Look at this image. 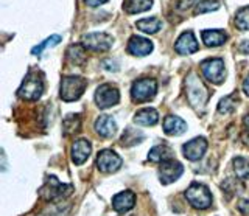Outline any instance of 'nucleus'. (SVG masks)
<instances>
[{
    "label": "nucleus",
    "instance_id": "473e14b6",
    "mask_svg": "<svg viewBox=\"0 0 249 216\" xmlns=\"http://www.w3.org/2000/svg\"><path fill=\"white\" fill-rule=\"evenodd\" d=\"M238 210L243 213L245 216H249V200L243 199V200H240V204H238Z\"/></svg>",
    "mask_w": 249,
    "mask_h": 216
},
{
    "label": "nucleus",
    "instance_id": "b1692460",
    "mask_svg": "<svg viewBox=\"0 0 249 216\" xmlns=\"http://www.w3.org/2000/svg\"><path fill=\"white\" fill-rule=\"evenodd\" d=\"M153 6V0H126L124 2V8L129 14H137L150 10Z\"/></svg>",
    "mask_w": 249,
    "mask_h": 216
},
{
    "label": "nucleus",
    "instance_id": "f03ea898",
    "mask_svg": "<svg viewBox=\"0 0 249 216\" xmlns=\"http://www.w3.org/2000/svg\"><path fill=\"white\" fill-rule=\"evenodd\" d=\"M86 87H88V80L81 76H64L61 80L59 95L64 101H75L83 95Z\"/></svg>",
    "mask_w": 249,
    "mask_h": 216
},
{
    "label": "nucleus",
    "instance_id": "4be33fe9",
    "mask_svg": "<svg viewBox=\"0 0 249 216\" xmlns=\"http://www.w3.org/2000/svg\"><path fill=\"white\" fill-rule=\"evenodd\" d=\"M136 27L139 30H142L143 33H148V34H154L158 33L159 30L162 28V20L158 19V17H146V19H142L139 20Z\"/></svg>",
    "mask_w": 249,
    "mask_h": 216
},
{
    "label": "nucleus",
    "instance_id": "20e7f679",
    "mask_svg": "<svg viewBox=\"0 0 249 216\" xmlns=\"http://www.w3.org/2000/svg\"><path fill=\"white\" fill-rule=\"evenodd\" d=\"M185 199L189 200L190 205L198 210H206L212 205V195L206 185L193 182L185 191Z\"/></svg>",
    "mask_w": 249,
    "mask_h": 216
},
{
    "label": "nucleus",
    "instance_id": "72a5a7b5",
    "mask_svg": "<svg viewBox=\"0 0 249 216\" xmlns=\"http://www.w3.org/2000/svg\"><path fill=\"white\" fill-rule=\"evenodd\" d=\"M84 2H86V5H89V6H92V8H95V6H100V5L106 3L107 0H84Z\"/></svg>",
    "mask_w": 249,
    "mask_h": 216
},
{
    "label": "nucleus",
    "instance_id": "dca6fc26",
    "mask_svg": "<svg viewBox=\"0 0 249 216\" xmlns=\"http://www.w3.org/2000/svg\"><path fill=\"white\" fill-rule=\"evenodd\" d=\"M134 204H136V195L129 190L122 191L112 198V207H114V210L119 213H124L131 210V208L134 207Z\"/></svg>",
    "mask_w": 249,
    "mask_h": 216
},
{
    "label": "nucleus",
    "instance_id": "c756f323",
    "mask_svg": "<svg viewBox=\"0 0 249 216\" xmlns=\"http://www.w3.org/2000/svg\"><path fill=\"white\" fill-rule=\"evenodd\" d=\"M235 104H237V97L235 95H229V97H224L220 104H218V112L220 114H231L233 109H235Z\"/></svg>",
    "mask_w": 249,
    "mask_h": 216
},
{
    "label": "nucleus",
    "instance_id": "cd10ccee",
    "mask_svg": "<svg viewBox=\"0 0 249 216\" xmlns=\"http://www.w3.org/2000/svg\"><path fill=\"white\" fill-rule=\"evenodd\" d=\"M59 42H61V36H59V34H54V36L47 37V39H45L44 42H41L39 45H36V47H33V50H31V55H35V56H41V53H42L45 49L54 47V45H58Z\"/></svg>",
    "mask_w": 249,
    "mask_h": 216
},
{
    "label": "nucleus",
    "instance_id": "bb28decb",
    "mask_svg": "<svg viewBox=\"0 0 249 216\" xmlns=\"http://www.w3.org/2000/svg\"><path fill=\"white\" fill-rule=\"evenodd\" d=\"M67 58L72 61L75 66H81L86 61V55L81 45H70L67 50Z\"/></svg>",
    "mask_w": 249,
    "mask_h": 216
},
{
    "label": "nucleus",
    "instance_id": "6ab92c4d",
    "mask_svg": "<svg viewBox=\"0 0 249 216\" xmlns=\"http://www.w3.org/2000/svg\"><path fill=\"white\" fill-rule=\"evenodd\" d=\"M95 129L101 137H112L117 133V123L111 115H101L95 121Z\"/></svg>",
    "mask_w": 249,
    "mask_h": 216
},
{
    "label": "nucleus",
    "instance_id": "f8f14e48",
    "mask_svg": "<svg viewBox=\"0 0 249 216\" xmlns=\"http://www.w3.org/2000/svg\"><path fill=\"white\" fill-rule=\"evenodd\" d=\"M206 150H207V140L204 137H196L182 146V152H184L185 159L193 160V162L199 160L202 156H204Z\"/></svg>",
    "mask_w": 249,
    "mask_h": 216
},
{
    "label": "nucleus",
    "instance_id": "f257e3e1",
    "mask_svg": "<svg viewBox=\"0 0 249 216\" xmlns=\"http://www.w3.org/2000/svg\"><path fill=\"white\" fill-rule=\"evenodd\" d=\"M185 90H187L185 92L187 98H189L190 104L195 107V109H202V107L206 106L207 100H209V92L204 84H202V81L195 73L189 75V78H187Z\"/></svg>",
    "mask_w": 249,
    "mask_h": 216
},
{
    "label": "nucleus",
    "instance_id": "2eb2a0df",
    "mask_svg": "<svg viewBox=\"0 0 249 216\" xmlns=\"http://www.w3.org/2000/svg\"><path fill=\"white\" fill-rule=\"evenodd\" d=\"M128 51L134 56H146L153 51V42L140 36H132L128 44Z\"/></svg>",
    "mask_w": 249,
    "mask_h": 216
},
{
    "label": "nucleus",
    "instance_id": "c9c22d12",
    "mask_svg": "<svg viewBox=\"0 0 249 216\" xmlns=\"http://www.w3.org/2000/svg\"><path fill=\"white\" fill-rule=\"evenodd\" d=\"M243 90H245V94L249 97V75L246 76V80L243 81Z\"/></svg>",
    "mask_w": 249,
    "mask_h": 216
},
{
    "label": "nucleus",
    "instance_id": "423d86ee",
    "mask_svg": "<svg viewBox=\"0 0 249 216\" xmlns=\"http://www.w3.org/2000/svg\"><path fill=\"white\" fill-rule=\"evenodd\" d=\"M201 72L206 80L213 84H221L226 76L224 61L220 58H209L201 63Z\"/></svg>",
    "mask_w": 249,
    "mask_h": 216
},
{
    "label": "nucleus",
    "instance_id": "f3484780",
    "mask_svg": "<svg viewBox=\"0 0 249 216\" xmlns=\"http://www.w3.org/2000/svg\"><path fill=\"white\" fill-rule=\"evenodd\" d=\"M159 121V114L153 107H143L136 112L134 123L139 126H154Z\"/></svg>",
    "mask_w": 249,
    "mask_h": 216
},
{
    "label": "nucleus",
    "instance_id": "0eeeda50",
    "mask_svg": "<svg viewBox=\"0 0 249 216\" xmlns=\"http://www.w3.org/2000/svg\"><path fill=\"white\" fill-rule=\"evenodd\" d=\"M72 190H73L72 185L61 183L54 176H50L41 190V195L47 200H56V199H64L66 196H69L70 193H72Z\"/></svg>",
    "mask_w": 249,
    "mask_h": 216
},
{
    "label": "nucleus",
    "instance_id": "9d476101",
    "mask_svg": "<svg viewBox=\"0 0 249 216\" xmlns=\"http://www.w3.org/2000/svg\"><path fill=\"white\" fill-rule=\"evenodd\" d=\"M97 166L103 173H115L122 166V157L112 150H103L97 156Z\"/></svg>",
    "mask_w": 249,
    "mask_h": 216
},
{
    "label": "nucleus",
    "instance_id": "ddd939ff",
    "mask_svg": "<svg viewBox=\"0 0 249 216\" xmlns=\"http://www.w3.org/2000/svg\"><path fill=\"white\" fill-rule=\"evenodd\" d=\"M198 49H199V45L193 32H184L178 37V41L175 44V50L179 55H192V53L198 51Z\"/></svg>",
    "mask_w": 249,
    "mask_h": 216
},
{
    "label": "nucleus",
    "instance_id": "7ed1b4c3",
    "mask_svg": "<svg viewBox=\"0 0 249 216\" xmlns=\"http://www.w3.org/2000/svg\"><path fill=\"white\" fill-rule=\"evenodd\" d=\"M42 92H44V81L41 80V76L36 72H28L22 86L18 90V95L22 100H27V101H36V100L41 98Z\"/></svg>",
    "mask_w": 249,
    "mask_h": 216
},
{
    "label": "nucleus",
    "instance_id": "a878e982",
    "mask_svg": "<svg viewBox=\"0 0 249 216\" xmlns=\"http://www.w3.org/2000/svg\"><path fill=\"white\" fill-rule=\"evenodd\" d=\"M233 169L238 179L246 181L249 177V160L245 157H235L233 159Z\"/></svg>",
    "mask_w": 249,
    "mask_h": 216
},
{
    "label": "nucleus",
    "instance_id": "6e6552de",
    "mask_svg": "<svg viewBox=\"0 0 249 216\" xmlns=\"http://www.w3.org/2000/svg\"><path fill=\"white\" fill-rule=\"evenodd\" d=\"M83 47L90 51H107L112 47L114 37L107 33H89L83 36Z\"/></svg>",
    "mask_w": 249,
    "mask_h": 216
},
{
    "label": "nucleus",
    "instance_id": "f704fd0d",
    "mask_svg": "<svg viewBox=\"0 0 249 216\" xmlns=\"http://www.w3.org/2000/svg\"><path fill=\"white\" fill-rule=\"evenodd\" d=\"M241 53H245V55H249V41H245V42H241L240 45V49H238Z\"/></svg>",
    "mask_w": 249,
    "mask_h": 216
},
{
    "label": "nucleus",
    "instance_id": "5701e85b",
    "mask_svg": "<svg viewBox=\"0 0 249 216\" xmlns=\"http://www.w3.org/2000/svg\"><path fill=\"white\" fill-rule=\"evenodd\" d=\"M145 138V135H143V133L142 131H137V129H131V128H128L126 131L123 133V135H122V138H120V143L123 145V146H132V145H137V143H140Z\"/></svg>",
    "mask_w": 249,
    "mask_h": 216
},
{
    "label": "nucleus",
    "instance_id": "412c9836",
    "mask_svg": "<svg viewBox=\"0 0 249 216\" xmlns=\"http://www.w3.org/2000/svg\"><path fill=\"white\" fill-rule=\"evenodd\" d=\"M171 156H173L171 148H168L167 145H158V146H154V148H151L150 152H148V160L154 162V164H162V162L170 160Z\"/></svg>",
    "mask_w": 249,
    "mask_h": 216
},
{
    "label": "nucleus",
    "instance_id": "7c9ffc66",
    "mask_svg": "<svg viewBox=\"0 0 249 216\" xmlns=\"http://www.w3.org/2000/svg\"><path fill=\"white\" fill-rule=\"evenodd\" d=\"M220 8V3L215 2V0H204V2H198L196 8H195V13L196 14H204V13H210V11H216Z\"/></svg>",
    "mask_w": 249,
    "mask_h": 216
},
{
    "label": "nucleus",
    "instance_id": "1a4fd4ad",
    "mask_svg": "<svg viewBox=\"0 0 249 216\" xmlns=\"http://www.w3.org/2000/svg\"><path fill=\"white\" fill-rule=\"evenodd\" d=\"M120 101L119 89L112 84H101L95 92V103L100 109H109Z\"/></svg>",
    "mask_w": 249,
    "mask_h": 216
},
{
    "label": "nucleus",
    "instance_id": "aec40b11",
    "mask_svg": "<svg viewBox=\"0 0 249 216\" xmlns=\"http://www.w3.org/2000/svg\"><path fill=\"white\" fill-rule=\"evenodd\" d=\"M201 37L207 47H220L228 41V34L221 32V30H204L201 33Z\"/></svg>",
    "mask_w": 249,
    "mask_h": 216
},
{
    "label": "nucleus",
    "instance_id": "4468645a",
    "mask_svg": "<svg viewBox=\"0 0 249 216\" xmlns=\"http://www.w3.org/2000/svg\"><path fill=\"white\" fill-rule=\"evenodd\" d=\"M92 151V145L86 138H80L72 145V162L75 165H83L89 159Z\"/></svg>",
    "mask_w": 249,
    "mask_h": 216
},
{
    "label": "nucleus",
    "instance_id": "9b49d317",
    "mask_svg": "<svg viewBox=\"0 0 249 216\" xmlns=\"http://www.w3.org/2000/svg\"><path fill=\"white\" fill-rule=\"evenodd\" d=\"M184 173V166L179 164L178 160L175 159H170V160H165L160 164V168H159V179L162 183H171L178 181L179 177L182 176Z\"/></svg>",
    "mask_w": 249,
    "mask_h": 216
},
{
    "label": "nucleus",
    "instance_id": "393cba45",
    "mask_svg": "<svg viewBox=\"0 0 249 216\" xmlns=\"http://www.w3.org/2000/svg\"><path fill=\"white\" fill-rule=\"evenodd\" d=\"M62 128H64V134L66 135H70V134H75L80 131L81 128V118L80 115H67L62 121Z\"/></svg>",
    "mask_w": 249,
    "mask_h": 216
},
{
    "label": "nucleus",
    "instance_id": "2f4dec72",
    "mask_svg": "<svg viewBox=\"0 0 249 216\" xmlns=\"http://www.w3.org/2000/svg\"><path fill=\"white\" fill-rule=\"evenodd\" d=\"M243 142L249 145V114L243 120Z\"/></svg>",
    "mask_w": 249,
    "mask_h": 216
},
{
    "label": "nucleus",
    "instance_id": "39448f33",
    "mask_svg": "<svg viewBox=\"0 0 249 216\" xmlns=\"http://www.w3.org/2000/svg\"><path fill=\"white\" fill-rule=\"evenodd\" d=\"M156 92H158V83L150 78H143L132 83L131 97L136 103H145L154 98Z\"/></svg>",
    "mask_w": 249,
    "mask_h": 216
},
{
    "label": "nucleus",
    "instance_id": "a211bd4d",
    "mask_svg": "<svg viewBox=\"0 0 249 216\" xmlns=\"http://www.w3.org/2000/svg\"><path fill=\"white\" fill-rule=\"evenodd\" d=\"M163 131L168 135H181L187 131V123L176 115H168L163 120Z\"/></svg>",
    "mask_w": 249,
    "mask_h": 216
},
{
    "label": "nucleus",
    "instance_id": "c85d7f7f",
    "mask_svg": "<svg viewBox=\"0 0 249 216\" xmlns=\"http://www.w3.org/2000/svg\"><path fill=\"white\" fill-rule=\"evenodd\" d=\"M235 25L238 30H241V32L249 30V6H245V8H240L237 11Z\"/></svg>",
    "mask_w": 249,
    "mask_h": 216
}]
</instances>
